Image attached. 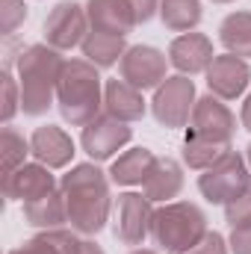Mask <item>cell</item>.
Wrapping results in <instances>:
<instances>
[{"label":"cell","mask_w":251,"mask_h":254,"mask_svg":"<svg viewBox=\"0 0 251 254\" xmlns=\"http://www.w3.org/2000/svg\"><path fill=\"white\" fill-rule=\"evenodd\" d=\"M110 172H101L98 163H77L60 181V190L68 204V225L83 237H95L107 228L113 216Z\"/></svg>","instance_id":"cell-1"},{"label":"cell","mask_w":251,"mask_h":254,"mask_svg":"<svg viewBox=\"0 0 251 254\" xmlns=\"http://www.w3.org/2000/svg\"><path fill=\"white\" fill-rule=\"evenodd\" d=\"M65 57L51 45H27L18 54L15 74L21 83V113L45 116L57 104V86L63 77Z\"/></svg>","instance_id":"cell-2"},{"label":"cell","mask_w":251,"mask_h":254,"mask_svg":"<svg viewBox=\"0 0 251 254\" xmlns=\"http://www.w3.org/2000/svg\"><path fill=\"white\" fill-rule=\"evenodd\" d=\"M98 71L101 68L89 60H65L57 86V107L71 127H86L104 116V80Z\"/></svg>","instance_id":"cell-3"},{"label":"cell","mask_w":251,"mask_h":254,"mask_svg":"<svg viewBox=\"0 0 251 254\" xmlns=\"http://www.w3.org/2000/svg\"><path fill=\"white\" fill-rule=\"evenodd\" d=\"M207 231V213L192 201H169L154 210L151 240L166 254H184Z\"/></svg>","instance_id":"cell-4"},{"label":"cell","mask_w":251,"mask_h":254,"mask_svg":"<svg viewBox=\"0 0 251 254\" xmlns=\"http://www.w3.org/2000/svg\"><path fill=\"white\" fill-rule=\"evenodd\" d=\"M251 187V169H249V160L246 154L240 151H225V157L210 166L207 172L198 175V192L210 201V204H231L237 195Z\"/></svg>","instance_id":"cell-5"},{"label":"cell","mask_w":251,"mask_h":254,"mask_svg":"<svg viewBox=\"0 0 251 254\" xmlns=\"http://www.w3.org/2000/svg\"><path fill=\"white\" fill-rule=\"evenodd\" d=\"M195 83L189 80L187 74H172L166 77V83L160 89H154V98H151V113L154 119L163 127H172V130H181L189 125L192 119V110H195Z\"/></svg>","instance_id":"cell-6"},{"label":"cell","mask_w":251,"mask_h":254,"mask_svg":"<svg viewBox=\"0 0 251 254\" xmlns=\"http://www.w3.org/2000/svg\"><path fill=\"white\" fill-rule=\"evenodd\" d=\"M154 204L142 192H122L113 204V234L122 246H145L151 237Z\"/></svg>","instance_id":"cell-7"},{"label":"cell","mask_w":251,"mask_h":254,"mask_svg":"<svg viewBox=\"0 0 251 254\" xmlns=\"http://www.w3.org/2000/svg\"><path fill=\"white\" fill-rule=\"evenodd\" d=\"M45 45L57 48L60 54L65 51H74L83 45L86 33H89V15H86V6H80L77 0H63L51 9V15L45 18Z\"/></svg>","instance_id":"cell-8"},{"label":"cell","mask_w":251,"mask_h":254,"mask_svg":"<svg viewBox=\"0 0 251 254\" xmlns=\"http://www.w3.org/2000/svg\"><path fill=\"white\" fill-rule=\"evenodd\" d=\"M169 54L157 51L154 45H133L119 63V77L136 86L139 92L160 89L169 77Z\"/></svg>","instance_id":"cell-9"},{"label":"cell","mask_w":251,"mask_h":254,"mask_svg":"<svg viewBox=\"0 0 251 254\" xmlns=\"http://www.w3.org/2000/svg\"><path fill=\"white\" fill-rule=\"evenodd\" d=\"M189 133L216 145H231L237 136V116L231 113L228 101L216 95H204L195 101L192 119H189Z\"/></svg>","instance_id":"cell-10"},{"label":"cell","mask_w":251,"mask_h":254,"mask_svg":"<svg viewBox=\"0 0 251 254\" xmlns=\"http://www.w3.org/2000/svg\"><path fill=\"white\" fill-rule=\"evenodd\" d=\"M130 139H133V127L127 122L107 116V113L98 116L92 125H86L83 133H80V145H83V151L89 154L92 163H104V160L116 157L119 151H125L130 145Z\"/></svg>","instance_id":"cell-11"},{"label":"cell","mask_w":251,"mask_h":254,"mask_svg":"<svg viewBox=\"0 0 251 254\" xmlns=\"http://www.w3.org/2000/svg\"><path fill=\"white\" fill-rule=\"evenodd\" d=\"M251 86V65L243 57L219 54L207 68V89L222 101H240Z\"/></svg>","instance_id":"cell-12"},{"label":"cell","mask_w":251,"mask_h":254,"mask_svg":"<svg viewBox=\"0 0 251 254\" xmlns=\"http://www.w3.org/2000/svg\"><path fill=\"white\" fill-rule=\"evenodd\" d=\"M60 187L57 178H54V169L42 166L39 160L33 163H24L21 169H15L12 175H3V198L6 201H36L48 192H54Z\"/></svg>","instance_id":"cell-13"},{"label":"cell","mask_w":251,"mask_h":254,"mask_svg":"<svg viewBox=\"0 0 251 254\" xmlns=\"http://www.w3.org/2000/svg\"><path fill=\"white\" fill-rule=\"evenodd\" d=\"M213 60H216L213 39L204 36V33H195V30L192 33H181L169 45V63L178 68V74H187V77L207 74Z\"/></svg>","instance_id":"cell-14"},{"label":"cell","mask_w":251,"mask_h":254,"mask_svg":"<svg viewBox=\"0 0 251 254\" xmlns=\"http://www.w3.org/2000/svg\"><path fill=\"white\" fill-rule=\"evenodd\" d=\"M30 148H33V160H39L48 169H65L74 160V139L57 125H42L33 130L30 136Z\"/></svg>","instance_id":"cell-15"},{"label":"cell","mask_w":251,"mask_h":254,"mask_svg":"<svg viewBox=\"0 0 251 254\" xmlns=\"http://www.w3.org/2000/svg\"><path fill=\"white\" fill-rule=\"evenodd\" d=\"M104 113L113 116V119H119V122L133 125V122L145 119L148 101H145V95L136 86H130L122 77H113V80L104 83Z\"/></svg>","instance_id":"cell-16"},{"label":"cell","mask_w":251,"mask_h":254,"mask_svg":"<svg viewBox=\"0 0 251 254\" xmlns=\"http://www.w3.org/2000/svg\"><path fill=\"white\" fill-rule=\"evenodd\" d=\"M184 190V169L178 160L172 157H157L145 184H142V195L151 204H169L172 198H178Z\"/></svg>","instance_id":"cell-17"},{"label":"cell","mask_w":251,"mask_h":254,"mask_svg":"<svg viewBox=\"0 0 251 254\" xmlns=\"http://www.w3.org/2000/svg\"><path fill=\"white\" fill-rule=\"evenodd\" d=\"M86 15H89V30L113 33V36H125V39L133 27H139L127 0H89Z\"/></svg>","instance_id":"cell-18"},{"label":"cell","mask_w":251,"mask_h":254,"mask_svg":"<svg viewBox=\"0 0 251 254\" xmlns=\"http://www.w3.org/2000/svg\"><path fill=\"white\" fill-rule=\"evenodd\" d=\"M21 213H24V222L36 231H54V228L68 225V204H65V195L60 187L36 201L21 204Z\"/></svg>","instance_id":"cell-19"},{"label":"cell","mask_w":251,"mask_h":254,"mask_svg":"<svg viewBox=\"0 0 251 254\" xmlns=\"http://www.w3.org/2000/svg\"><path fill=\"white\" fill-rule=\"evenodd\" d=\"M154 160H157V154L151 148H145V145L142 148H127L113 160L110 181L116 187H142L148 172H151V166H154Z\"/></svg>","instance_id":"cell-20"},{"label":"cell","mask_w":251,"mask_h":254,"mask_svg":"<svg viewBox=\"0 0 251 254\" xmlns=\"http://www.w3.org/2000/svg\"><path fill=\"white\" fill-rule=\"evenodd\" d=\"M83 60H89L98 68H113L122 63V57L127 54V39L125 36H113V33H101V30H89L83 45Z\"/></svg>","instance_id":"cell-21"},{"label":"cell","mask_w":251,"mask_h":254,"mask_svg":"<svg viewBox=\"0 0 251 254\" xmlns=\"http://www.w3.org/2000/svg\"><path fill=\"white\" fill-rule=\"evenodd\" d=\"M219 42L225 48V54L251 60V12L249 9H237L231 15L222 18L219 24Z\"/></svg>","instance_id":"cell-22"},{"label":"cell","mask_w":251,"mask_h":254,"mask_svg":"<svg viewBox=\"0 0 251 254\" xmlns=\"http://www.w3.org/2000/svg\"><path fill=\"white\" fill-rule=\"evenodd\" d=\"M204 18L201 0H160V21L172 33H192Z\"/></svg>","instance_id":"cell-23"},{"label":"cell","mask_w":251,"mask_h":254,"mask_svg":"<svg viewBox=\"0 0 251 254\" xmlns=\"http://www.w3.org/2000/svg\"><path fill=\"white\" fill-rule=\"evenodd\" d=\"M30 154H33L30 139L18 127L3 125V130H0V163H3V175H12L15 169H21Z\"/></svg>","instance_id":"cell-24"},{"label":"cell","mask_w":251,"mask_h":254,"mask_svg":"<svg viewBox=\"0 0 251 254\" xmlns=\"http://www.w3.org/2000/svg\"><path fill=\"white\" fill-rule=\"evenodd\" d=\"M225 151H231V145H216V142L198 139L192 133H187V139H184V163L195 172H207L210 166H216L225 157Z\"/></svg>","instance_id":"cell-25"},{"label":"cell","mask_w":251,"mask_h":254,"mask_svg":"<svg viewBox=\"0 0 251 254\" xmlns=\"http://www.w3.org/2000/svg\"><path fill=\"white\" fill-rule=\"evenodd\" d=\"M0 89H3V98H0V119L3 125H9L15 119V113H21V83H18V74L12 71V65L3 68L0 74Z\"/></svg>","instance_id":"cell-26"},{"label":"cell","mask_w":251,"mask_h":254,"mask_svg":"<svg viewBox=\"0 0 251 254\" xmlns=\"http://www.w3.org/2000/svg\"><path fill=\"white\" fill-rule=\"evenodd\" d=\"M27 15H30V9L24 0H0V33L12 36L27 21Z\"/></svg>","instance_id":"cell-27"},{"label":"cell","mask_w":251,"mask_h":254,"mask_svg":"<svg viewBox=\"0 0 251 254\" xmlns=\"http://www.w3.org/2000/svg\"><path fill=\"white\" fill-rule=\"evenodd\" d=\"M225 219H228L231 228H237V225H249L251 222V187L243 192V195H237L231 204H225Z\"/></svg>","instance_id":"cell-28"},{"label":"cell","mask_w":251,"mask_h":254,"mask_svg":"<svg viewBox=\"0 0 251 254\" xmlns=\"http://www.w3.org/2000/svg\"><path fill=\"white\" fill-rule=\"evenodd\" d=\"M184 254H231V246H228V240L219 234V231H207L192 249H187Z\"/></svg>","instance_id":"cell-29"},{"label":"cell","mask_w":251,"mask_h":254,"mask_svg":"<svg viewBox=\"0 0 251 254\" xmlns=\"http://www.w3.org/2000/svg\"><path fill=\"white\" fill-rule=\"evenodd\" d=\"M6 254H60V249L51 243V237L42 231V234H36L33 240H27V243H21V246H15L12 252Z\"/></svg>","instance_id":"cell-30"},{"label":"cell","mask_w":251,"mask_h":254,"mask_svg":"<svg viewBox=\"0 0 251 254\" xmlns=\"http://www.w3.org/2000/svg\"><path fill=\"white\" fill-rule=\"evenodd\" d=\"M228 246H231V254H251V222L249 225H237V228H231Z\"/></svg>","instance_id":"cell-31"},{"label":"cell","mask_w":251,"mask_h":254,"mask_svg":"<svg viewBox=\"0 0 251 254\" xmlns=\"http://www.w3.org/2000/svg\"><path fill=\"white\" fill-rule=\"evenodd\" d=\"M136 24H148L154 15H160V0H127Z\"/></svg>","instance_id":"cell-32"},{"label":"cell","mask_w":251,"mask_h":254,"mask_svg":"<svg viewBox=\"0 0 251 254\" xmlns=\"http://www.w3.org/2000/svg\"><path fill=\"white\" fill-rule=\"evenodd\" d=\"M240 125L251 133V92H249V98L243 101V110H240Z\"/></svg>","instance_id":"cell-33"},{"label":"cell","mask_w":251,"mask_h":254,"mask_svg":"<svg viewBox=\"0 0 251 254\" xmlns=\"http://www.w3.org/2000/svg\"><path fill=\"white\" fill-rule=\"evenodd\" d=\"M77 254H107V252H104L92 237H83V246H80V252H77Z\"/></svg>","instance_id":"cell-34"},{"label":"cell","mask_w":251,"mask_h":254,"mask_svg":"<svg viewBox=\"0 0 251 254\" xmlns=\"http://www.w3.org/2000/svg\"><path fill=\"white\" fill-rule=\"evenodd\" d=\"M130 254H160V252H154V249H142V246H139V249H133Z\"/></svg>","instance_id":"cell-35"},{"label":"cell","mask_w":251,"mask_h":254,"mask_svg":"<svg viewBox=\"0 0 251 254\" xmlns=\"http://www.w3.org/2000/svg\"><path fill=\"white\" fill-rule=\"evenodd\" d=\"M213 3H219V6H228V3H237V0H213Z\"/></svg>","instance_id":"cell-36"},{"label":"cell","mask_w":251,"mask_h":254,"mask_svg":"<svg viewBox=\"0 0 251 254\" xmlns=\"http://www.w3.org/2000/svg\"><path fill=\"white\" fill-rule=\"evenodd\" d=\"M246 160H249V169H251V145L246 148Z\"/></svg>","instance_id":"cell-37"}]
</instances>
